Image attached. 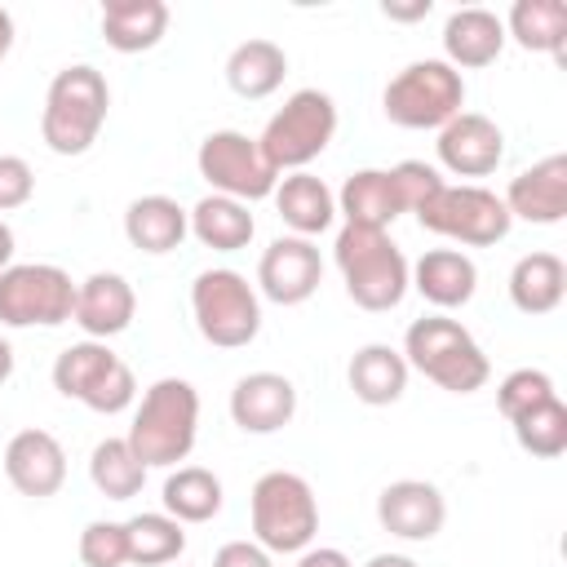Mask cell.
I'll return each instance as SVG.
<instances>
[{
  "mask_svg": "<svg viewBox=\"0 0 567 567\" xmlns=\"http://www.w3.org/2000/svg\"><path fill=\"white\" fill-rule=\"evenodd\" d=\"M412 288L434 306V310H461L478 292V266L461 248H430L412 266Z\"/></svg>",
  "mask_w": 567,
  "mask_h": 567,
  "instance_id": "obj_21",
  "label": "cell"
},
{
  "mask_svg": "<svg viewBox=\"0 0 567 567\" xmlns=\"http://www.w3.org/2000/svg\"><path fill=\"white\" fill-rule=\"evenodd\" d=\"M168 31L164 0H106L102 4V40L115 53H146Z\"/></svg>",
  "mask_w": 567,
  "mask_h": 567,
  "instance_id": "obj_25",
  "label": "cell"
},
{
  "mask_svg": "<svg viewBox=\"0 0 567 567\" xmlns=\"http://www.w3.org/2000/svg\"><path fill=\"white\" fill-rule=\"evenodd\" d=\"M124 532H128V563H137V567H168L186 549V527L177 518H168L164 509L133 514L124 523Z\"/></svg>",
  "mask_w": 567,
  "mask_h": 567,
  "instance_id": "obj_33",
  "label": "cell"
},
{
  "mask_svg": "<svg viewBox=\"0 0 567 567\" xmlns=\"http://www.w3.org/2000/svg\"><path fill=\"white\" fill-rule=\"evenodd\" d=\"M505 22V40L514 35L527 53H549L554 62L567 58V4L563 0H514Z\"/></svg>",
  "mask_w": 567,
  "mask_h": 567,
  "instance_id": "obj_27",
  "label": "cell"
},
{
  "mask_svg": "<svg viewBox=\"0 0 567 567\" xmlns=\"http://www.w3.org/2000/svg\"><path fill=\"white\" fill-rule=\"evenodd\" d=\"M403 359L412 372H421L447 394H474L492 377V363L474 341V332L447 315L412 319L403 332Z\"/></svg>",
  "mask_w": 567,
  "mask_h": 567,
  "instance_id": "obj_3",
  "label": "cell"
},
{
  "mask_svg": "<svg viewBox=\"0 0 567 567\" xmlns=\"http://www.w3.org/2000/svg\"><path fill=\"white\" fill-rule=\"evenodd\" d=\"M53 390L84 403L89 412L115 416L137 399L133 368L106 341H75L53 359Z\"/></svg>",
  "mask_w": 567,
  "mask_h": 567,
  "instance_id": "obj_9",
  "label": "cell"
},
{
  "mask_svg": "<svg viewBox=\"0 0 567 567\" xmlns=\"http://www.w3.org/2000/svg\"><path fill=\"white\" fill-rule=\"evenodd\" d=\"M337 137V102L323 89H297L261 128L257 146L275 173H306Z\"/></svg>",
  "mask_w": 567,
  "mask_h": 567,
  "instance_id": "obj_6",
  "label": "cell"
},
{
  "mask_svg": "<svg viewBox=\"0 0 567 567\" xmlns=\"http://www.w3.org/2000/svg\"><path fill=\"white\" fill-rule=\"evenodd\" d=\"M80 563L84 567H124L128 563V532H124V523L93 518L80 532Z\"/></svg>",
  "mask_w": 567,
  "mask_h": 567,
  "instance_id": "obj_36",
  "label": "cell"
},
{
  "mask_svg": "<svg viewBox=\"0 0 567 567\" xmlns=\"http://www.w3.org/2000/svg\"><path fill=\"white\" fill-rule=\"evenodd\" d=\"M9 49H13V13L0 9V62L9 58Z\"/></svg>",
  "mask_w": 567,
  "mask_h": 567,
  "instance_id": "obj_44",
  "label": "cell"
},
{
  "mask_svg": "<svg viewBox=\"0 0 567 567\" xmlns=\"http://www.w3.org/2000/svg\"><path fill=\"white\" fill-rule=\"evenodd\" d=\"M567 297V266L558 252H527L509 270V301L523 315H549Z\"/></svg>",
  "mask_w": 567,
  "mask_h": 567,
  "instance_id": "obj_28",
  "label": "cell"
},
{
  "mask_svg": "<svg viewBox=\"0 0 567 567\" xmlns=\"http://www.w3.org/2000/svg\"><path fill=\"white\" fill-rule=\"evenodd\" d=\"M195 168L213 186V195H226V199H239V204L270 199L275 186H279V173L266 164L257 137H248L239 128L208 133L195 151Z\"/></svg>",
  "mask_w": 567,
  "mask_h": 567,
  "instance_id": "obj_12",
  "label": "cell"
},
{
  "mask_svg": "<svg viewBox=\"0 0 567 567\" xmlns=\"http://www.w3.org/2000/svg\"><path fill=\"white\" fill-rule=\"evenodd\" d=\"M416 221H421V230L443 235L461 248H492L514 226L505 199L478 182H461V186L443 182V190L416 213Z\"/></svg>",
  "mask_w": 567,
  "mask_h": 567,
  "instance_id": "obj_10",
  "label": "cell"
},
{
  "mask_svg": "<svg viewBox=\"0 0 567 567\" xmlns=\"http://www.w3.org/2000/svg\"><path fill=\"white\" fill-rule=\"evenodd\" d=\"M35 195V173L22 155H0V213L22 208Z\"/></svg>",
  "mask_w": 567,
  "mask_h": 567,
  "instance_id": "obj_38",
  "label": "cell"
},
{
  "mask_svg": "<svg viewBox=\"0 0 567 567\" xmlns=\"http://www.w3.org/2000/svg\"><path fill=\"white\" fill-rule=\"evenodd\" d=\"M332 257H337L346 297L368 315L394 310L412 288V266H408L403 248L390 239V230L341 226L337 244H332Z\"/></svg>",
  "mask_w": 567,
  "mask_h": 567,
  "instance_id": "obj_1",
  "label": "cell"
},
{
  "mask_svg": "<svg viewBox=\"0 0 567 567\" xmlns=\"http://www.w3.org/2000/svg\"><path fill=\"white\" fill-rule=\"evenodd\" d=\"M4 478L31 496V501H44V496H58L62 483H66V452L62 443L49 434V430H18L4 447Z\"/></svg>",
  "mask_w": 567,
  "mask_h": 567,
  "instance_id": "obj_16",
  "label": "cell"
},
{
  "mask_svg": "<svg viewBox=\"0 0 567 567\" xmlns=\"http://www.w3.org/2000/svg\"><path fill=\"white\" fill-rule=\"evenodd\" d=\"M288 75V53L275 40H244L230 49L226 58V84L230 93H239L244 102H261L270 97Z\"/></svg>",
  "mask_w": 567,
  "mask_h": 567,
  "instance_id": "obj_29",
  "label": "cell"
},
{
  "mask_svg": "<svg viewBox=\"0 0 567 567\" xmlns=\"http://www.w3.org/2000/svg\"><path fill=\"white\" fill-rule=\"evenodd\" d=\"M509 425H514V439H518V447H523L527 456L554 461V456H563V452H567V403H563L558 394H554V399H545L540 408H532V412L514 416Z\"/></svg>",
  "mask_w": 567,
  "mask_h": 567,
  "instance_id": "obj_34",
  "label": "cell"
},
{
  "mask_svg": "<svg viewBox=\"0 0 567 567\" xmlns=\"http://www.w3.org/2000/svg\"><path fill=\"white\" fill-rule=\"evenodd\" d=\"M439 164L456 177H487L501 168L505 159V133L496 128V120L478 115V111H461L456 120H447L439 128Z\"/></svg>",
  "mask_w": 567,
  "mask_h": 567,
  "instance_id": "obj_15",
  "label": "cell"
},
{
  "mask_svg": "<svg viewBox=\"0 0 567 567\" xmlns=\"http://www.w3.org/2000/svg\"><path fill=\"white\" fill-rule=\"evenodd\" d=\"M13 377V346H9V337H0V385Z\"/></svg>",
  "mask_w": 567,
  "mask_h": 567,
  "instance_id": "obj_45",
  "label": "cell"
},
{
  "mask_svg": "<svg viewBox=\"0 0 567 567\" xmlns=\"http://www.w3.org/2000/svg\"><path fill=\"white\" fill-rule=\"evenodd\" d=\"M363 567H421V563L408 558V554H372Z\"/></svg>",
  "mask_w": 567,
  "mask_h": 567,
  "instance_id": "obj_42",
  "label": "cell"
},
{
  "mask_svg": "<svg viewBox=\"0 0 567 567\" xmlns=\"http://www.w3.org/2000/svg\"><path fill=\"white\" fill-rule=\"evenodd\" d=\"M505 49V22L501 13L483 9V4H465V9H452L447 22H443V62L456 66V71H478V66H492Z\"/></svg>",
  "mask_w": 567,
  "mask_h": 567,
  "instance_id": "obj_20",
  "label": "cell"
},
{
  "mask_svg": "<svg viewBox=\"0 0 567 567\" xmlns=\"http://www.w3.org/2000/svg\"><path fill=\"white\" fill-rule=\"evenodd\" d=\"M137 315V292L124 275L115 270H93L80 288H75V310L71 319L84 328L89 341H106L120 337Z\"/></svg>",
  "mask_w": 567,
  "mask_h": 567,
  "instance_id": "obj_19",
  "label": "cell"
},
{
  "mask_svg": "<svg viewBox=\"0 0 567 567\" xmlns=\"http://www.w3.org/2000/svg\"><path fill=\"white\" fill-rule=\"evenodd\" d=\"M213 567H275V563L257 540H226L213 554Z\"/></svg>",
  "mask_w": 567,
  "mask_h": 567,
  "instance_id": "obj_39",
  "label": "cell"
},
{
  "mask_svg": "<svg viewBox=\"0 0 567 567\" xmlns=\"http://www.w3.org/2000/svg\"><path fill=\"white\" fill-rule=\"evenodd\" d=\"M465 106V80L443 58L408 62L381 93V111L399 128H443Z\"/></svg>",
  "mask_w": 567,
  "mask_h": 567,
  "instance_id": "obj_8",
  "label": "cell"
},
{
  "mask_svg": "<svg viewBox=\"0 0 567 567\" xmlns=\"http://www.w3.org/2000/svg\"><path fill=\"white\" fill-rule=\"evenodd\" d=\"M505 208L532 226H558L567 217V155H545L505 186Z\"/></svg>",
  "mask_w": 567,
  "mask_h": 567,
  "instance_id": "obj_17",
  "label": "cell"
},
{
  "mask_svg": "<svg viewBox=\"0 0 567 567\" xmlns=\"http://www.w3.org/2000/svg\"><path fill=\"white\" fill-rule=\"evenodd\" d=\"M390 177H394V195H399L403 213H421L443 190V173L425 159H403V164L390 168Z\"/></svg>",
  "mask_w": 567,
  "mask_h": 567,
  "instance_id": "obj_37",
  "label": "cell"
},
{
  "mask_svg": "<svg viewBox=\"0 0 567 567\" xmlns=\"http://www.w3.org/2000/svg\"><path fill=\"white\" fill-rule=\"evenodd\" d=\"M159 501H164V514L186 527V523H208V518H217L226 492H221V478H217L213 470H204V465H177V470L164 478V496H159Z\"/></svg>",
  "mask_w": 567,
  "mask_h": 567,
  "instance_id": "obj_31",
  "label": "cell"
},
{
  "mask_svg": "<svg viewBox=\"0 0 567 567\" xmlns=\"http://www.w3.org/2000/svg\"><path fill=\"white\" fill-rule=\"evenodd\" d=\"M190 315H195L199 337L208 346H217V350H244L261 332V297L230 266H213V270L195 275Z\"/></svg>",
  "mask_w": 567,
  "mask_h": 567,
  "instance_id": "obj_7",
  "label": "cell"
},
{
  "mask_svg": "<svg viewBox=\"0 0 567 567\" xmlns=\"http://www.w3.org/2000/svg\"><path fill=\"white\" fill-rule=\"evenodd\" d=\"M554 394H558V390H554V377H549V372H540V368H514V372L496 385V408H501L505 421H514V416L540 408V403L554 399Z\"/></svg>",
  "mask_w": 567,
  "mask_h": 567,
  "instance_id": "obj_35",
  "label": "cell"
},
{
  "mask_svg": "<svg viewBox=\"0 0 567 567\" xmlns=\"http://www.w3.org/2000/svg\"><path fill=\"white\" fill-rule=\"evenodd\" d=\"M71 275L53 261H18L0 270V323L4 328H58L75 310Z\"/></svg>",
  "mask_w": 567,
  "mask_h": 567,
  "instance_id": "obj_11",
  "label": "cell"
},
{
  "mask_svg": "<svg viewBox=\"0 0 567 567\" xmlns=\"http://www.w3.org/2000/svg\"><path fill=\"white\" fill-rule=\"evenodd\" d=\"M319 279H323V257L315 239H301V235H279L257 261V288L275 306L310 301L319 292Z\"/></svg>",
  "mask_w": 567,
  "mask_h": 567,
  "instance_id": "obj_13",
  "label": "cell"
},
{
  "mask_svg": "<svg viewBox=\"0 0 567 567\" xmlns=\"http://www.w3.org/2000/svg\"><path fill=\"white\" fill-rule=\"evenodd\" d=\"M124 235H128L133 248H142L151 257H164V252L182 248V239L190 235V217L168 195H137L124 208Z\"/></svg>",
  "mask_w": 567,
  "mask_h": 567,
  "instance_id": "obj_24",
  "label": "cell"
},
{
  "mask_svg": "<svg viewBox=\"0 0 567 567\" xmlns=\"http://www.w3.org/2000/svg\"><path fill=\"white\" fill-rule=\"evenodd\" d=\"M89 478L106 501H133L146 483V465L128 447V439H102L89 456Z\"/></svg>",
  "mask_w": 567,
  "mask_h": 567,
  "instance_id": "obj_32",
  "label": "cell"
},
{
  "mask_svg": "<svg viewBox=\"0 0 567 567\" xmlns=\"http://www.w3.org/2000/svg\"><path fill=\"white\" fill-rule=\"evenodd\" d=\"M377 523L399 540H434L447 523V501L425 478H394L377 496Z\"/></svg>",
  "mask_w": 567,
  "mask_h": 567,
  "instance_id": "obj_14",
  "label": "cell"
},
{
  "mask_svg": "<svg viewBox=\"0 0 567 567\" xmlns=\"http://www.w3.org/2000/svg\"><path fill=\"white\" fill-rule=\"evenodd\" d=\"M128 447L137 452V461L151 470V465H164L173 470L177 461L190 456L195 439H199V390L182 377H159L142 390V403L133 412V425H128Z\"/></svg>",
  "mask_w": 567,
  "mask_h": 567,
  "instance_id": "obj_2",
  "label": "cell"
},
{
  "mask_svg": "<svg viewBox=\"0 0 567 567\" xmlns=\"http://www.w3.org/2000/svg\"><path fill=\"white\" fill-rule=\"evenodd\" d=\"M186 217H190V235L213 252H239L257 235V221H252L248 204L226 199V195H204Z\"/></svg>",
  "mask_w": 567,
  "mask_h": 567,
  "instance_id": "obj_30",
  "label": "cell"
},
{
  "mask_svg": "<svg viewBox=\"0 0 567 567\" xmlns=\"http://www.w3.org/2000/svg\"><path fill=\"white\" fill-rule=\"evenodd\" d=\"M252 540L266 554H301L319 536V501L292 470H266L248 496Z\"/></svg>",
  "mask_w": 567,
  "mask_h": 567,
  "instance_id": "obj_5",
  "label": "cell"
},
{
  "mask_svg": "<svg viewBox=\"0 0 567 567\" xmlns=\"http://www.w3.org/2000/svg\"><path fill=\"white\" fill-rule=\"evenodd\" d=\"M430 9H434V0H408V4L385 0V4H381V13H385L390 22H421V18H430Z\"/></svg>",
  "mask_w": 567,
  "mask_h": 567,
  "instance_id": "obj_41",
  "label": "cell"
},
{
  "mask_svg": "<svg viewBox=\"0 0 567 567\" xmlns=\"http://www.w3.org/2000/svg\"><path fill=\"white\" fill-rule=\"evenodd\" d=\"M106 111H111L106 75L89 62L62 66L49 80V93H44L40 137L53 155H84L97 142V133L106 124Z\"/></svg>",
  "mask_w": 567,
  "mask_h": 567,
  "instance_id": "obj_4",
  "label": "cell"
},
{
  "mask_svg": "<svg viewBox=\"0 0 567 567\" xmlns=\"http://www.w3.org/2000/svg\"><path fill=\"white\" fill-rule=\"evenodd\" d=\"M337 213L346 217V226L390 230V221L403 213L399 195H394L390 168H359V173H350L341 182V190H337Z\"/></svg>",
  "mask_w": 567,
  "mask_h": 567,
  "instance_id": "obj_26",
  "label": "cell"
},
{
  "mask_svg": "<svg viewBox=\"0 0 567 567\" xmlns=\"http://www.w3.org/2000/svg\"><path fill=\"white\" fill-rule=\"evenodd\" d=\"M270 199H275L279 221L301 239H315L337 221V195L315 173H284Z\"/></svg>",
  "mask_w": 567,
  "mask_h": 567,
  "instance_id": "obj_23",
  "label": "cell"
},
{
  "mask_svg": "<svg viewBox=\"0 0 567 567\" xmlns=\"http://www.w3.org/2000/svg\"><path fill=\"white\" fill-rule=\"evenodd\" d=\"M297 567H354V563L332 545H310V549L297 554Z\"/></svg>",
  "mask_w": 567,
  "mask_h": 567,
  "instance_id": "obj_40",
  "label": "cell"
},
{
  "mask_svg": "<svg viewBox=\"0 0 567 567\" xmlns=\"http://www.w3.org/2000/svg\"><path fill=\"white\" fill-rule=\"evenodd\" d=\"M13 266V226L0 217V270Z\"/></svg>",
  "mask_w": 567,
  "mask_h": 567,
  "instance_id": "obj_43",
  "label": "cell"
},
{
  "mask_svg": "<svg viewBox=\"0 0 567 567\" xmlns=\"http://www.w3.org/2000/svg\"><path fill=\"white\" fill-rule=\"evenodd\" d=\"M408 359L403 350L385 346V341H368L350 354V368H346V381H350V394L368 408H390L403 399L408 390Z\"/></svg>",
  "mask_w": 567,
  "mask_h": 567,
  "instance_id": "obj_22",
  "label": "cell"
},
{
  "mask_svg": "<svg viewBox=\"0 0 567 567\" xmlns=\"http://www.w3.org/2000/svg\"><path fill=\"white\" fill-rule=\"evenodd\" d=\"M297 416V385L284 372H248L230 390V421L244 434H275Z\"/></svg>",
  "mask_w": 567,
  "mask_h": 567,
  "instance_id": "obj_18",
  "label": "cell"
}]
</instances>
